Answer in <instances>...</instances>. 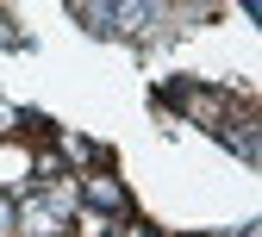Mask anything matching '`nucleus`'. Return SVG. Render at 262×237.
<instances>
[{"mask_svg":"<svg viewBox=\"0 0 262 237\" xmlns=\"http://www.w3.org/2000/svg\"><path fill=\"white\" fill-rule=\"evenodd\" d=\"M7 225H13V206H7V200H0V237H7Z\"/></svg>","mask_w":262,"mask_h":237,"instance_id":"3","label":"nucleus"},{"mask_svg":"<svg viewBox=\"0 0 262 237\" xmlns=\"http://www.w3.org/2000/svg\"><path fill=\"white\" fill-rule=\"evenodd\" d=\"M88 206H106V212H125V187L106 181V175H94L88 181Z\"/></svg>","mask_w":262,"mask_h":237,"instance_id":"1","label":"nucleus"},{"mask_svg":"<svg viewBox=\"0 0 262 237\" xmlns=\"http://www.w3.org/2000/svg\"><path fill=\"white\" fill-rule=\"evenodd\" d=\"M125 237H150V231H144V225H131V231H125Z\"/></svg>","mask_w":262,"mask_h":237,"instance_id":"4","label":"nucleus"},{"mask_svg":"<svg viewBox=\"0 0 262 237\" xmlns=\"http://www.w3.org/2000/svg\"><path fill=\"white\" fill-rule=\"evenodd\" d=\"M7 44H25V38H19V31H13L7 19H0V50H7Z\"/></svg>","mask_w":262,"mask_h":237,"instance_id":"2","label":"nucleus"}]
</instances>
